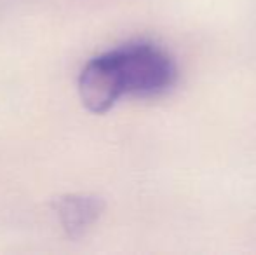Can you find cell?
I'll return each mask as SVG.
<instances>
[{"mask_svg":"<svg viewBox=\"0 0 256 255\" xmlns=\"http://www.w3.org/2000/svg\"><path fill=\"white\" fill-rule=\"evenodd\" d=\"M178 67L160 46L136 41L91 58L78 75V95L92 114H104L122 98H157L174 88Z\"/></svg>","mask_w":256,"mask_h":255,"instance_id":"1","label":"cell"},{"mask_svg":"<svg viewBox=\"0 0 256 255\" xmlns=\"http://www.w3.org/2000/svg\"><path fill=\"white\" fill-rule=\"evenodd\" d=\"M56 208L64 231L72 238H78L100 218L103 211V201L86 194H70L61 197Z\"/></svg>","mask_w":256,"mask_h":255,"instance_id":"2","label":"cell"}]
</instances>
